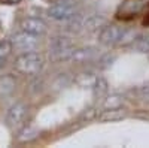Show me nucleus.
<instances>
[{
  "label": "nucleus",
  "mask_w": 149,
  "mask_h": 148,
  "mask_svg": "<svg viewBox=\"0 0 149 148\" xmlns=\"http://www.w3.org/2000/svg\"><path fill=\"white\" fill-rule=\"evenodd\" d=\"M43 66V58L40 54H37L34 51L31 53H22L17 61H15V67L18 72L24 73V75H34L37 73Z\"/></svg>",
  "instance_id": "f257e3e1"
},
{
  "label": "nucleus",
  "mask_w": 149,
  "mask_h": 148,
  "mask_svg": "<svg viewBox=\"0 0 149 148\" xmlns=\"http://www.w3.org/2000/svg\"><path fill=\"white\" fill-rule=\"evenodd\" d=\"M39 45V39L37 36L33 33H29L26 30H22L19 33H17L14 38H12V46H14L17 51L22 53H31L37 48Z\"/></svg>",
  "instance_id": "f03ea898"
},
{
  "label": "nucleus",
  "mask_w": 149,
  "mask_h": 148,
  "mask_svg": "<svg viewBox=\"0 0 149 148\" xmlns=\"http://www.w3.org/2000/svg\"><path fill=\"white\" fill-rule=\"evenodd\" d=\"M74 15H76V8L73 2H69V0L55 3L48 9V17L54 21H69Z\"/></svg>",
  "instance_id": "7ed1b4c3"
},
{
  "label": "nucleus",
  "mask_w": 149,
  "mask_h": 148,
  "mask_svg": "<svg viewBox=\"0 0 149 148\" xmlns=\"http://www.w3.org/2000/svg\"><path fill=\"white\" fill-rule=\"evenodd\" d=\"M26 115H27V106L24 105V103H21V102H17V103H14L8 109L6 123L9 124V127L15 129V127L21 126L22 123H24Z\"/></svg>",
  "instance_id": "20e7f679"
},
{
  "label": "nucleus",
  "mask_w": 149,
  "mask_h": 148,
  "mask_svg": "<svg viewBox=\"0 0 149 148\" xmlns=\"http://www.w3.org/2000/svg\"><path fill=\"white\" fill-rule=\"evenodd\" d=\"M125 38V32L116 26H104L100 32V42L104 45H115L121 43L122 39Z\"/></svg>",
  "instance_id": "39448f33"
},
{
  "label": "nucleus",
  "mask_w": 149,
  "mask_h": 148,
  "mask_svg": "<svg viewBox=\"0 0 149 148\" xmlns=\"http://www.w3.org/2000/svg\"><path fill=\"white\" fill-rule=\"evenodd\" d=\"M21 27L22 30H26L29 33H33L36 36H42L43 33H46V24L45 21H42L40 18L36 17H27L21 21Z\"/></svg>",
  "instance_id": "423d86ee"
},
{
  "label": "nucleus",
  "mask_w": 149,
  "mask_h": 148,
  "mask_svg": "<svg viewBox=\"0 0 149 148\" xmlns=\"http://www.w3.org/2000/svg\"><path fill=\"white\" fill-rule=\"evenodd\" d=\"M125 117H127V109L122 108V106H118V108L104 109L97 118L102 123H112V121H119V120L125 118Z\"/></svg>",
  "instance_id": "0eeeda50"
},
{
  "label": "nucleus",
  "mask_w": 149,
  "mask_h": 148,
  "mask_svg": "<svg viewBox=\"0 0 149 148\" xmlns=\"http://www.w3.org/2000/svg\"><path fill=\"white\" fill-rule=\"evenodd\" d=\"M15 90V78L12 75H5L0 78V97H6Z\"/></svg>",
  "instance_id": "6e6552de"
},
{
  "label": "nucleus",
  "mask_w": 149,
  "mask_h": 148,
  "mask_svg": "<svg viewBox=\"0 0 149 148\" xmlns=\"http://www.w3.org/2000/svg\"><path fill=\"white\" fill-rule=\"evenodd\" d=\"M104 18L103 17H98V15H94V17H90L85 20V30L88 32H94V30H98L100 27H104Z\"/></svg>",
  "instance_id": "1a4fd4ad"
},
{
  "label": "nucleus",
  "mask_w": 149,
  "mask_h": 148,
  "mask_svg": "<svg viewBox=\"0 0 149 148\" xmlns=\"http://www.w3.org/2000/svg\"><path fill=\"white\" fill-rule=\"evenodd\" d=\"M133 48L137 53L149 54V36H139V38L133 42Z\"/></svg>",
  "instance_id": "9d476101"
},
{
  "label": "nucleus",
  "mask_w": 149,
  "mask_h": 148,
  "mask_svg": "<svg viewBox=\"0 0 149 148\" xmlns=\"http://www.w3.org/2000/svg\"><path fill=\"white\" fill-rule=\"evenodd\" d=\"M93 88H94V94L95 97H103L107 93V82L104 78H95L94 84H93Z\"/></svg>",
  "instance_id": "9b49d317"
},
{
  "label": "nucleus",
  "mask_w": 149,
  "mask_h": 148,
  "mask_svg": "<svg viewBox=\"0 0 149 148\" xmlns=\"http://www.w3.org/2000/svg\"><path fill=\"white\" fill-rule=\"evenodd\" d=\"M69 46H72V42L67 38H54L51 42V53L61 51V49H66Z\"/></svg>",
  "instance_id": "f8f14e48"
},
{
  "label": "nucleus",
  "mask_w": 149,
  "mask_h": 148,
  "mask_svg": "<svg viewBox=\"0 0 149 148\" xmlns=\"http://www.w3.org/2000/svg\"><path fill=\"white\" fill-rule=\"evenodd\" d=\"M124 103V97L122 96H118V94H112V96H107L103 102V108L104 109H109V108H118V106H122Z\"/></svg>",
  "instance_id": "ddd939ff"
},
{
  "label": "nucleus",
  "mask_w": 149,
  "mask_h": 148,
  "mask_svg": "<svg viewBox=\"0 0 149 148\" xmlns=\"http://www.w3.org/2000/svg\"><path fill=\"white\" fill-rule=\"evenodd\" d=\"M37 135H39V132H37L33 126H29V127H26V129L19 133L18 139H19L21 142H29V141H33L34 138H37Z\"/></svg>",
  "instance_id": "4468645a"
},
{
  "label": "nucleus",
  "mask_w": 149,
  "mask_h": 148,
  "mask_svg": "<svg viewBox=\"0 0 149 148\" xmlns=\"http://www.w3.org/2000/svg\"><path fill=\"white\" fill-rule=\"evenodd\" d=\"M94 55V49L91 48H82V49H76L73 55L74 61H84V60H88Z\"/></svg>",
  "instance_id": "2eb2a0df"
},
{
  "label": "nucleus",
  "mask_w": 149,
  "mask_h": 148,
  "mask_svg": "<svg viewBox=\"0 0 149 148\" xmlns=\"http://www.w3.org/2000/svg\"><path fill=\"white\" fill-rule=\"evenodd\" d=\"M12 41H8V39H2L0 41V57H3V58H6L9 54H10V51H12Z\"/></svg>",
  "instance_id": "dca6fc26"
},
{
  "label": "nucleus",
  "mask_w": 149,
  "mask_h": 148,
  "mask_svg": "<svg viewBox=\"0 0 149 148\" xmlns=\"http://www.w3.org/2000/svg\"><path fill=\"white\" fill-rule=\"evenodd\" d=\"M115 60H116V57L113 54H106V55H103L100 60H98V67L100 69H109Z\"/></svg>",
  "instance_id": "f3484780"
},
{
  "label": "nucleus",
  "mask_w": 149,
  "mask_h": 148,
  "mask_svg": "<svg viewBox=\"0 0 149 148\" xmlns=\"http://www.w3.org/2000/svg\"><path fill=\"white\" fill-rule=\"evenodd\" d=\"M95 117V111L94 109H88L86 112H84V115H82V118L84 120H86V121H90L91 118H94Z\"/></svg>",
  "instance_id": "a211bd4d"
},
{
  "label": "nucleus",
  "mask_w": 149,
  "mask_h": 148,
  "mask_svg": "<svg viewBox=\"0 0 149 148\" xmlns=\"http://www.w3.org/2000/svg\"><path fill=\"white\" fill-rule=\"evenodd\" d=\"M139 93H140V96H143V97H148V99H149V84H148V85H143V87H140Z\"/></svg>",
  "instance_id": "6ab92c4d"
},
{
  "label": "nucleus",
  "mask_w": 149,
  "mask_h": 148,
  "mask_svg": "<svg viewBox=\"0 0 149 148\" xmlns=\"http://www.w3.org/2000/svg\"><path fill=\"white\" fill-rule=\"evenodd\" d=\"M3 3H6V5H17V3H19L21 0H2Z\"/></svg>",
  "instance_id": "aec40b11"
},
{
  "label": "nucleus",
  "mask_w": 149,
  "mask_h": 148,
  "mask_svg": "<svg viewBox=\"0 0 149 148\" xmlns=\"http://www.w3.org/2000/svg\"><path fill=\"white\" fill-rule=\"evenodd\" d=\"M143 26H146V27H149V12H148V14L145 15V18H143Z\"/></svg>",
  "instance_id": "412c9836"
},
{
  "label": "nucleus",
  "mask_w": 149,
  "mask_h": 148,
  "mask_svg": "<svg viewBox=\"0 0 149 148\" xmlns=\"http://www.w3.org/2000/svg\"><path fill=\"white\" fill-rule=\"evenodd\" d=\"M5 66H6V61H5V58H3V57H0V70H2Z\"/></svg>",
  "instance_id": "4be33fe9"
},
{
  "label": "nucleus",
  "mask_w": 149,
  "mask_h": 148,
  "mask_svg": "<svg viewBox=\"0 0 149 148\" xmlns=\"http://www.w3.org/2000/svg\"><path fill=\"white\" fill-rule=\"evenodd\" d=\"M69 2H74V0H69Z\"/></svg>",
  "instance_id": "5701e85b"
}]
</instances>
